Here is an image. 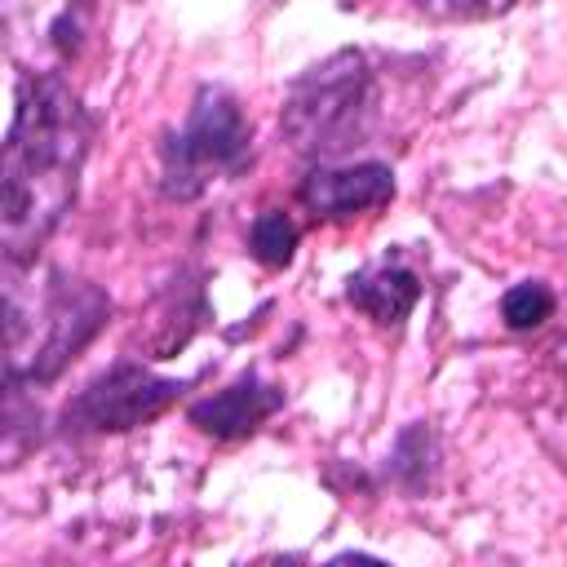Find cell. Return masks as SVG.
<instances>
[{
	"label": "cell",
	"mask_w": 567,
	"mask_h": 567,
	"mask_svg": "<svg viewBox=\"0 0 567 567\" xmlns=\"http://www.w3.org/2000/svg\"><path fill=\"white\" fill-rule=\"evenodd\" d=\"M89 151V120L75 89L53 71H22L0 159L4 266H31L75 199Z\"/></svg>",
	"instance_id": "6da1fadb"
},
{
	"label": "cell",
	"mask_w": 567,
	"mask_h": 567,
	"mask_svg": "<svg viewBox=\"0 0 567 567\" xmlns=\"http://www.w3.org/2000/svg\"><path fill=\"white\" fill-rule=\"evenodd\" d=\"M111 297L71 275L27 284L18 266H4V368L9 381H53L106 323Z\"/></svg>",
	"instance_id": "7a4b0ae2"
},
{
	"label": "cell",
	"mask_w": 567,
	"mask_h": 567,
	"mask_svg": "<svg viewBox=\"0 0 567 567\" xmlns=\"http://www.w3.org/2000/svg\"><path fill=\"white\" fill-rule=\"evenodd\" d=\"M372 66L359 49H337L332 58L315 62L306 75L292 80L279 124L284 137L292 142V151L328 164L341 151L354 146V137H363L368 115H372Z\"/></svg>",
	"instance_id": "3957f363"
},
{
	"label": "cell",
	"mask_w": 567,
	"mask_h": 567,
	"mask_svg": "<svg viewBox=\"0 0 567 567\" xmlns=\"http://www.w3.org/2000/svg\"><path fill=\"white\" fill-rule=\"evenodd\" d=\"M252 155V128L244 120V106L226 93L204 84L190 102V115L177 133L164 137V164L159 182L173 199H195L213 182L235 177Z\"/></svg>",
	"instance_id": "277c9868"
},
{
	"label": "cell",
	"mask_w": 567,
	"mask_h": 567,
	"mask_svg": "<svg viewBox=\"0 0 567 567\" xmlns=\"http://www.w3.org/2000/svg\"><path fill=\"white\" fill-rule=\"evenodd\" d=\"M182 394V381L155 377L142 363H115L97 381H89L62 412V425L75 434H120L142 421H155L173 399Z\"/></svg>",
	"instance_id": "5b68a950"
},
{
	"label": "cell",
	"mask_w": 567,
	"mask_h": 567,
	"mask_svg": "<svg viewBox=\"0 0 567 567\" xmlns=\"http://www.w3.org/2000/svg\"><path fill=\"white\" fill-rule=\"evenodd\" d=\"M394 195V173L390 164L377 159H359V164H315L301 177V204L323 217V221H341V217H359L372 213L381 204H390Z\"/></svg>",
	"instance_id": "8992f818"
},
{
	"label": "cell",
	"mask_w": 567,
	"mask_h": 567,
	"mask_svg": "<svg viewBox=\"0 0 567 567\" xmlns=\"http://www.w3.org/2000/svg\"><path fill=\"white\" fill-rule=\"evenodd\" d=\"M284 408V390L270 385V381H257V377H239L235 385L190 403V425L213 434V439H244L252 434L266 416H275Z\"/></svg>",
	"instance_id": "52a82bcc"
},
{
	"label": "cell",
	"mask_w": 567,
	"mask_h": 567,
	"mask_svg": "<svg viewBox=\"0 0 567 567\" xmlns=\"http://www.w3.org/2000/svg\"><path fill=\"white\" fill-rule=\"evenodd\" d=\"M346 301L354 310H363L372 323L381 328H399L412 306L421 301V279L408 270V266H368L359 275H350V288H346Z\"/></svg>",
	"instance_id": "ba28073f"
},
{
	"label": "cell",
	"mask_w": 567,
	"mask_h": 567,
	"mask_svg": "<svg viewBox=\"0 0 567 567\" xmlns=\"http://www.w3.org/2000/svg\"><path fill=\"white\" fill-rule=\"evenodd\" d=\"M434 461H439V447H434V434H430V425H408L403 434H399V443H394V456H390V474L403 483V487H425L430 483V474H434Z\"/></svg>",
	"instance_id": "9c48e42d"
},
{
	"label": "cell",
	"mask_w": 567,
	"mask_h": 567,
	"mask_svg": "<svg viewBox=\"0 0 567 567\" xmlns=\"http://www.w3.org/2000/svg\"><path fill=\"white\" fill-rule=\"evenodd\" d=\"M292 248H297V226L284 208H266L257 213L252 230H248V252L261 261V266H288L292 261Z\"/></svg>",
	"instance_id": "30bf717a"
},
{
	"label": "cell",
	"mask_w": 567,
	"mask_h": 567,
	"mask_svg": "<svg viewBox=\"0 0 567 567\" xmlns=\"http://www.w3.org/2000/svg\"><path fill=\"white\" fill-rule=\"evenodd\" d=\"M554 315V292L536 279H523L514 284L505 297H501V319L514 328V332H527V328H540L545 319Z\"/></svg>",
	"instance_id": "8fae6325"
},
{
	"label": "cell",
	"mask_w": 567,
	"mask_h": 567,
	"mask_svg": "<svg viewBox=\"0 0 567 567\" xmlns=\"http://www.w3.org/2000/svg\"><path fill=\"white\" fill-rule=\"evenodd\" d=\"M416 4L439 18H487V13H505L514 0H416Z\"/></svg>",
	"instance_id": "7c38bea8"
},
{
	"label": "cell",
	"mask_w": 567,
	"mask_h": 567,
	"mask_svg": "<svg viewBox=\"0 0 567 567\" xmlns=\"http://www.w3.org/2000/svg\"><path fill=\"white\" fill-rule=\"evenodd\" d=\"M71 4H75V9H89V4H93V0H71Z\"/></svg>",
	"instance_id": "4fadbf2b"
}]
</instances>
